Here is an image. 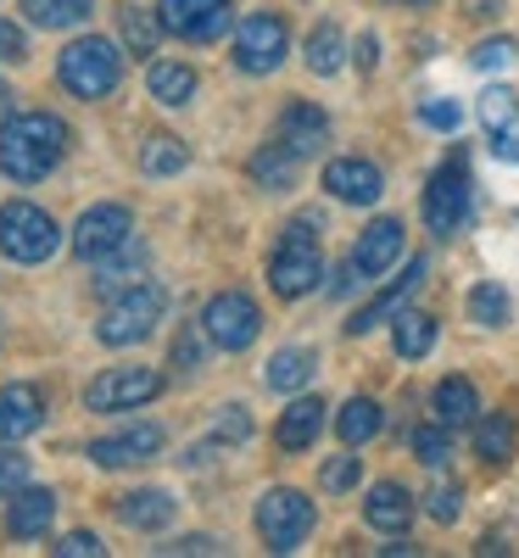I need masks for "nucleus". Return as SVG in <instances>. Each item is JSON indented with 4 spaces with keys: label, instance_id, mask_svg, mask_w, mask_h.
I'll use <instances>...</instances> for the list:
<instances>
[{
    "label": "nucleus",
    "instance_id": "26",
    "mask_svg": "<svg viewBox=\"0 0 519 558\" xmlns=\"http://www.w3.org/2000/svg\"><path fill=\"white\" fill-rule=\"evenodd\" d=\"M297 168H302V157L291 151V146H257L252 151V162H246V173H252V184L257 191H268V196H279V191H291L297 184Z\"/></svg>",
    "mask_w": 519,
    "mask_h": 558
},
{
    "label": "nucleus",
    "instance_id": "44",
    "mask_svg": "<svg viewBox=\"0 0 519 558\" xmlns=\"http://www.w3.org/2000/svg\"><path fill=\"white\" fill-rule=\"evenodd\" d=\"M419 118H424V123H431V129H442V134H452V129L463 123V112H458V101H447V96H431V101H424V107H419Z\"/></svg>",
    "mask_w": 519,
    "mask_h": 558
},
{
    "label": "nucleus",
    "instance_id": "29",
    "mask_svg": "<svg viewBox=\"0 0 519 558\" xmlns=\"http://www.w3.org/2000/svg\"><path fill=\"white\" fill-rule=\"evenodd\" d=\"M386 430V408L374 402V397H352V402H341V413H336V436L347 441V447H363V441H374Z\"/></svg>",
    "mask_w": 519,
    "mask_h": 558
},
{
    "label": "nucleus",
    "instance_id": "30",
    "mask_svg": "<svg viewBox=\"0 0 519 558\" xmlns=\"http://www.w3.org/2000/svg\"><path fill=\"white\" fill-rule=\"evenodd\" d=\"M391 347H397V357L419 363L424 352L436 347V318H431V313H413V307H402V313L391 318Z\"/></svg>",
    "mask_w": 519,
    "mask_h": 558
},
{
    "label": "nucleus",
    "instance_id": "27",
    "mask_svg": "<svg viewBox=\"0 0 519 558\" xmlns=\"http://www.w3.org/2000/svg\"><path fill=\"white\" fill-rule=\"evenodd\" d=\"M313 368H318V352L313 347H279L263 363V386L268 391H302V386H313Z\"/></svg>",
    "mask_w": 519,
    "mask_h": 558
},
{
    "label": "nucleus",
    "instance_id": "45",
    "mask_svg": "<svg viewBox=\"0 0 519 558\" xmlns=\"http://www.w3.org/2000/svg\"><path fill=\"white\" fill-rule=\"evenodd\" d=\"M0 62H28V39L12 17H0Z\"/></svg>",
    "mask_w": 519,
    "mask_h": 558
},
{
    "label": "nucleus",
    "instance_id": "39",
    "mask_svg": "<svg viewBox=\"0 0 519 558\" xmlns=\"http://www.w3.org/2000/svg\"><path fill=\"white\" fill-rule=\"evenodd\" d=\"M28 475H34V463H28L12 441H0V502H7L12 492H23V486H28Z\"/></svg>",
    "mask_w": 519,
    "mask_h": 558
},
{
    "label": "nucleus",
    "instance_id": "31",
    "mask_svg": "<svg viewBox=\"0 0 519 558\" xmlns=\"http://www.w3.org/2000/svg\"><path fill=\"white\" fill-rule=\"evenodd\" d=\"M514 447H519V430H514L508 413H481L475 418V458L481 463H508Z\"/></svg>",
    "mask_w": 519,
    "mask_h": 558
},
{
    "label": "nucleus",
    "instance_id": "20",
    "mask_svg": "<svg viewBox=\"0 0 519 558\" xmlns=\"http://www.w3.org/2000/svg\"><path fill=\"white\" fill-rule=\"evenodd\" d=\"M51 520H57V492L51 486H23V492L7 497V536L34 542V536L51 531Z\"/></svg>",
    "mask_w": 519,
    "mask_h": 558
},
{
    "label": "nucleus",
    "instance_id": "48",
    "mask_svg": "<svg viewBox=\"0 0 519 558\" xmlns=\"http://www.w3.org/2000/svg\"><path fill=\"white\" fill-rule=\"evenodd\" d=\"M352 57H358V68H363V73H374V62H381V39H374V34H363Z\"/></svg>",
    "mask_w": 519,
    "mask_h": 558
},
{
    "label": "nucleus",
    "instance_id": "24",
    "mask_svg": "<svg viewBox=\"0 0 519 558\" xmlns=\"http://www.w3.org/2000/svg\"><path fill=\"white\" fill-rule=\"evenodd\" d=\"M173 514H179V502H173V492H162V486H146V492L118 497V520H123L129 531H162V525H173Z\"/></svg>",
    "mask_w": 519,
    "mask_h": 558
},
{
    "label": "nucleus",
    "instance_id": "13",
    "mask_svg": "<svg viewBox=\"0 0 519 558\" xmlns=\"http://www.w3.org/2000/svg\"><path fill=\"white\" fill-rule=\"evenodd\" d=\"M424 274H431V263H424V257H413V263L402 268V279H391L386 291H374V296H369V302H363V307L347 318V336H369L374 324H391V318L408 307V296L424 286Z\"/></svg>",
    "mask_w": 519,
    "mask_h": 558
},
{
    "label": "nucleus",
    "instance_id": "11",
    "mask_svg": "<svg viewBox=\"0 0 519 558\" xmlns=\"http://www.w3.org/2000/svg\"><path fill=\"white\" fill-rule=\"evenodd\" d=\"M134 235V213L123 202H96V207H84L79 223H73V252L84 263H101L107 252H118L123 241Z\"/></svg>",
    "mask_w": 519,
    "mask_h": 558
},
{
    "label": "nucleus",
    "instance_id": "6",
    "mask_svg": "<svg viewBox=\"0 0 519 558\" xmlns=\"http://www.w3.org/2000/svg\"><path fill=\"white\" fill-rule=\"evenodd\" d=\"M0 252H7L12 263L34 268V263H51L62 252V229L57 218L34 207V202H7L0 207Z\"/></svg>",
    "mask_w": 519,
    "mask_h": 558
},
{
    "label": "nucleus",
    "instance_id": "40",
    "mask_svg": "<svg viewBox=\"0 0 519 558\" xmlns=\"http://www.w3.org/2000/svg\"><path fill=\"white\" fill-rule=\"evenodd\" d=\"M424 514H431L436 525H452V520L463 514V486L436 481V486H431V497H424Z\"/></svg>",
    "mask_w": 519,
    "mask_h": 558
},
{
    "label": "nucleus",
    "instance_id": "47",
    "mask_svg": "<svg viewBox=\"0 0 519 558\" xmlns=\"http://www.w3.org/2000/svg\"><path fill=\"white\" fill-rule=\"evenodd\" d=\"M173 363H179V368H196V363H202L196 330H179V336H173Z\"/></svg>",
    "mask_w": 519,
    "mask_h": 558
},
{
    "label": "nucleus",
    "instance_id": "38",
    "mask_svg": "<svg viewBox=\"0 0 519 558\" xmlns=\"http://www.w3.org/2000/svg\"><path fill=\"white\" fill-rule=\"evenodd\" d=\"M213 441H224V447H241V441H252V413H246L241 402L218 408V418H213Z\"/></svg>",
    "mask_w": 519,
    "mask_h": 558
},
{
    "label": "nucleus",
    "instance_id": "35",
    "mask_svg": "<svg viewBox=\"0 0 519 558\" xmlns=\"http://www.w3.org/2000/svg\"><path fill=\"white\" fill-rule=\"evenodd\" d=\"M184 162H191V151H184L173 134H146V146H140V173H146V179H168Z\"/></svg>",
    "mask_w": 519,
    "mask_h": 558
},
{
    "label": "nucleus",
    "instance_id": "8",
    "mask_svg": "<svg viewBox=\"0 0 519 558\" xmlns=\"http://www.w3.org/2000/svg\"><path fill=\"white\" fill-rule=\"evenodd\" d=\"M286 51H291V28H286L279 12H246L241 23H234V68L241 73L263 78V73H274L279 62H286Z\"/></svg>",
    "mask_w": 519,
    "mask_h": 558
},
{
    "label": "nucleus",
    "instance_id": "18",
    "mask_svg": "<svg viewBox=\"0 0 519 558\" xmlns=\"http://www.w3.org/2000/svg\"><path fill=\"white\" fill-rule=\"evenodd\" d=\"M481 129L492 140V151L503 162H519V101H514V89L492 84L486 96H481Z\"/></svg>",
    "mask_w": 519,
    "mask_h": 558
},
{
    "label": "nucleus",
    "instance_id": "14",
    "mask_svg": "<svg viewBox=\"0 0 519 558\" xmlns=\"http://www.w3.org/2000/svg\"><path fill=\"white\" fill-rule=\"evenodd\" d=\"M162 441H168V430L146 418V425H129V430H118V436L89 441V463H96V470H129V463L157 458V452H162Z\"/></svg>",
    "mask_w": 519,
    "mask_h": 558
},
{
    "label": "nucleus",
    "instance_id": "2",
    "mask_svg": "<svg viewBox=\"0 0 519 558\" xmlns=\"http://www.w3.org/2000/svg\"><path fill=\"white\" fill-rule=\"evenodd\" d=\"M318 279H324L318 218L302 213V218H291L286 229H279V246H274V257H268V286H274V296L297 302V296H307V291L318 286Z\"/></svg>",
    "mask_w": 519,
    "mask_h": 558
},
{
    "label": "nucleus",
    "instance_id": "7",
    "mask_svg": "<svg viewBox=\"0 0 519 558\" xmlns=\"http://www.w3.org/2000/svg\"><path fill=\"white\" fill-rule=\"evenodd\" d=\"M313 520H318V508L297 486H274V492L257 497V536H263L268 553H297L307 542Z\"/></svg>",
    "mask_w": 519,
    "mask_h": 558
},
{
    "label": "nucleus",
    "instance_id": "51",
    "mask_svg": "<svg viewBox=\"0 0 519 558\" xmlns=\"http://www.w3.org/2000/svg\"><path fill=\"white\" fill-rule=\"evenodd\" d=\"M391 7H431V0H391Z\"/></svg>",
    "mask_w": 519,
    "mask_h": 558
},
{
    "label": "nucleus",
    "instance_id": "25",
    "mask_svg": "<svg viewBox=\"0 0 519 558\" xmlns=\"http://www.w3.org/2000/svg\"><path fill=\"white\" fill-rule=\"evenodd\" d=\"M196 68L191 62H179V57H162V62H152V73H146V89H152V101H162V107H191L196 101Z\"/></svg>",
    "mask_w": 519,
    "mask_h": 558
},
{
    "label": "nucleus",
    "instance_id": "16",
    "mask_svg": "<svg viewBox=\"0 0 519 558\" xmlns=\"http://www.w3.org/2000/svg\"><path fill=\"white\" fill-rule=\"evenodd\" d=\"M324 191L336 202H347V207H374L381 191H386V173L374 168L369 157H336L324 168Z\"/></svg>",
    "mask_w": 519,
    "mask_h": 558
},
{
    "label": "nucleus",
    "instance_id": "49",
    "mask_svg": "<svg viewBox=\"0 0 519 558\" xmlns=\"http://www.w3.org/2000/svg\"><path fill=\"white\" fill-rule=\"evenodd\" d=\"M381 553H386V558H408V553H419V547H413V542H391V547H381Z\"/></svg>",
    "mask_w": 519,
    "mask_h": 558
},
{
    "label": "nucleus",
    "instance_id": "28",
    "mask_svg": "<svg viewBox=\"0 0 519 558\" xmlns=\"http://www.w3.org/2000/svg\"><path fill=\"white\" fill-rule=\"evenodd\" d=\"M140 268H146V246L129 235L118 252H107V257L96 263V291H101V296H118V291L140 286Z\"/></svg>",
    "mask_w": 519,
    "mask_h": 558
},
{
    "label": "nucleus",
    "instance_id": "43",
    "mask_svg": "<svg viewBox=\"0 0 519 558\" xmlns=\"http://www.w3.org/2000/svg\"><path fill=\"white\" fill-rule=\"evenodd\" d=\"M51 553H57V558H101L107 547H101V536H96V531H68Z\"/></svg>",
    "mask_w": 519,
    "mask_h": 558
},
{
    "label": "nucleus",
    "instance_id": "34",
    "mask_svg": "<svg viewBox=\"0 0 519 558\" xmlns=\"http://www.w3.org/2000/svg\"><path fill=\"white\" fill-rule=\"evenodd\" d=\"M341 62H347V34H341L336 23H318V28L307 34V68H313L318 78H329V73H341Z\"/></svg>",
    "mask_w": 519,
    "mask_h": 558
},
{
    "label": "nucleus",
    "instance_id": "15",
    "mask_svg": "<svg viewBox=\"0 0 519 558\" xmlns=\"http://www.w3.org/2000/svg\"><path fill=\"white\" fill-rule=\"evenodd\" d=\"M402 241H408V229H402V218H374L363 235H358V246H352V274H358V286L363 279H381L397 257H402Z\"/></svg>",
    "mask_w": 519,
    "mask_h": 558
},
{
    "label": "nucleus",
    "instance_id": "42",
    "mask_svg": "<svg viewBox=\"0 0 519 558\" xmlns=\"http://www.w3.org/2000/svg\"><path fill=\"white\" fill-rule=\"evenodd\" d=\"M514 57H519V45H514V39H481L475 51H469V62H475L481 73H497V68H508Z\"/></svg>",
    "mask_w": 519,
    "mask_h": 558
},
{
    "label": "nucleus",
    "instance_id": "32",
    "mask_svg": "<svg viewBox=\"0 0 519 558\" xmlns=\"http://www.w3.org/2000/svg\"><path fill=\"white\" fill-rule=\"evenodd\" d=\"M89 12H96V0H23V17L34 28H79L89 23Z\"/></svg>",
    "mask_w": 519,
    "mask_h": 558
},
{
    "label": "nucleus",
    "instance_id": "5",
    "mask_svg": "<svg viewBox=\"0 0 519 558\" xmlns=\"http://www.w3.org/2000/svg\"><path fill=\"white\" fill-rule=\"evenodd\" d=\"M469 207H475V179H469L463 151H452L431 173V184H424V223H431L436 241H452L458 229L469 223Z\"/></svg>",
    "mask_w": 519,
    "mask_h": 558
},
{
    "label": "nucleus",
    "instance_id": "9",
    "mask_svg": "<svg viewBox=\"0 0 519 558\" xmlns=\"http://www.w3.org/2000/svg\"><path fill=\"white\" fill-rule=\"evenodd\" d=\"M152 397H162V375L157 368H101L96 380L84 386V408L89 413H129V408H146Z\"/></svg>",
    "mask_w": 519,
    "mask_h": 558
},
{
    "label": "nucleus",
    "instance_id": "36",
    "mask_svg": "<svg viewBox=\"0 0 519 558\" xmlns=\"http://www.w3.org/2000/svg\"><path fill=\"white\" fill-rule=\"evenodd\" d=\"M514 318V302L503 286H492V279H481L475 291H469V324H481V330H503V324Z\"/></svg>",
    "mask_w": 519,
    "mask_h": 558
},
{
    "label": "nucleus",
    "instance_id": "3",
    "mask_svg": "<svg viewBox=\"0 0 519 558\" xmlns=\"http://www.w3.org/2000/svg\"><path fill=\"white\" fill-rule=\"evenodd\" d=\"M162 313H168V291L157 286V279H140V286L107 296L101 324H96V341L101 347H134V341H146L157 330Z\"/></svg>",
    "mask_w": 519,
    "mask_h": 558
},
{
    "label": "nucleus",
    "instance_id": "10",
    "mask_svg": "<svg viewBox=\"0 0 519 558\" xmlns=\"http://www.w3.org/2000/svg\"><path fill=\"white\" fill-rule=\"evenodd\" d=\"M202 330H207V341L224 347V352H246V347L263 336V313H257V302H252L246 291H218V296L202 307Z\"/></svg>",
    "mask_w": 519,
    "mask_h": 558
},
{
    "label": "nucleus",
    "instance_id": "50",
    "mask_svg": "<svg viewBox=\"0 0 519 558\" xmlns=\"http://www.w3.org/2000/svg\"><path fill=\"white\" fill-rule=\"evenodd\" d=\"M12 112V89H7V78H0V118Z\"/></svg>",
    "mask_w": 519,
    "mask_h": 558
},
{
    "label": "nucleus",
    "instance_id": "1",
    "mask_svg": "<svg viewBox=\"0 0 519 558\" xmlns=\"http://www.w3.org/2000/svg\"><path fill=\"white\" fill-rule=\"evenodd\" d=\"M73 146V129L57 112H17L0 123V173L12 184H39L45 173H57Z\"/></svg>",
    "mask_w": 519,
    "mask_h": 558
},
{
    "label": "nucleus",
    "instance_id": "17",
    "mask_svg": "<svg viewBox=\"0 0 519 558\" xmlns=\"http://www.w3.org/2000/svg\"><path fill=\"white\" fill-rule=\"evenodd\" d=\"M279 146H291L302 162L307 157H318L324 146H329V118H324V107H313V101H291L286 112H279Z\"/></svg>",
    "mask_w": 519,
    "mask_h": 558
},
{
    "label": "nucleus",
    "instance_id": "19",
    "mask_svg": "<svg viewBox=\"0 0 519 558\" xmlns=\"http://www.w3.org/2000/svg\"><path fill=\"white\" fill-rule=\"evenodd\" d=\"M45 425V391L28 380L0 386V441H23Z\"/></svg>",
    "mask_w": 519,
    "mask_h": 558
},
{
    "label": "nucleus",
    "instance_id": "4",
    "mask_svg": "<svg viewBox=\"0 0 519 558\" xmlns=\"http://www.w3.org/2000/svg\"><path fill=\"white\" fill-rule=\"evenodd\" d=\"M57 78H62L68 96H79V101H101V96H112L118 78H123V57H118V45H112V39L84 34V39H73L68 51L57 57Z\"/></svg>",
    "mask_w": 519,
    "mask_h": 558
},
{
    "label": "nucleus",
    "instance_id": "23",
    "mask_svg": "<svg viewBox=\"0 0 519 558\" xmlns=\"http://www.w3.org/2000/svg\"><path fill=\"white\" fill-rule=\"evenodd\" d=\"M324 402L318 397H297L286 413H279V425H274V441L286 447V452H307L313 441H318V430H324Z\"/></svg>",
    "mask_w": 519,
    "mask_h": 558
},
{
    "label": "nucleus",
    "instance_id": "33",
    "mask_svg": "<svg viewBox=\"0 0 519 558\" xmlns=\"http://www.w3.org/2000/svg\"><path fill=\"white\" fill-rule=\"evenodd\" d=\"M118 34H123V45L134 57H157V39L168 34L162 28V12H146V7H129L123 17H118Z\"/></svg>",
    "mask_w": 519,
    "mask_h": 558
},
{
    "label": "nucleus",
    "instance_id": "12",
    "mask_svg": "<svg viewBox=\"0 0 519 558\" xmlns=\"http://www.w3.org/2000/svg\"><path fill=\"white\" fill-rule=\"evenodd\" d=\"M157 12H162V28L168 34L191 39V45H213L234 23L229 0H157Z\"/></svg>",
    "mask_w": 519,
    "mask_h": 558
},
{
    "label": "nucleus",
    "instance_id": "22",
    "mask_svg": "<svg viewBox=\"0 0 519 558\" xmlns=\"http://www.w3.org/2000/svg\"><path fill=\"white\" fill-rule=\"evenodd\" d=\"M431 413L442 418L447 430H463V425H475L481 418V391L475 380H463V375H447L436 391H431Z\"/></svg>",
    "mask_w": 519,
    "mask_h": 558
},
{
    "label": "nucleus",
    "instance_id": "46",
    "mask_svg": "<svg viewBox=\"0 0 519 558\" xmlns=\"http://www.w3.org/2000/svg\"><path fill=\"white\" fill-rule=\"evenodd\" d=\"M162 553H179V558H202V553H224L213 536H179V542H168Z\"/></svg>",
    "mask_w": 519,
    "mask_h": 558
},
{
    "label": "nucleus",
    "instance_id": "21",
    "mask_svg": "<svg viewBox=\"0 0 519 558\" xmlns=\"http://www.w3.org/2000/svg\"><path fill=\"white\" fill-rule=\"evenodd\" d=\"M363 520L386 536H402L413 525V492L402 481H374L369 486V502H363Z\"/></svg>",
    "mask_w": 519,
    "mask_h": 558
},
{
    "label": "nucleus",
    "instance_id": "37",
    "mask_svg": "<svg viewBox=\"0 0 519 558\" xmlns=\"http://www.w3.org/2000/svg\"><path fill=\"white\" fill-rule=\"evenodd\" d=\"M408 447H413V458L424 463V470H442V463L452 458V430L436 418V425H419V430L408 436Z\"/></svg>",
    "mask_w": 519,
    "mask_h": 558
},
{
    "label": "nucleus",
    "instance_id": "41",
    "mask_svg": "<svg viewBox=\"0 0 519 558\" xmlns=\"http://www.w3.org/2000/svg\"><path fill=\"white\" fill-rule=\"evenodd\" d=\"M358 475H363V463H358L352 452H341V458H324L318 486H324V492H352V486H358Z\"/></svg>",
    "mask_w": 519,
    "mask_h": 558
}]
</instances>
